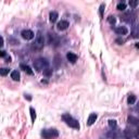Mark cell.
<instances>
[{"label":"cell","instance_id":"cell-1","mask_svg":"<svg viewBox=\"0 0 139 139\" xmlns=\"http://www.w3.org/2000/svg\"><path fill=\"white\" fill-rule=\"evenodd\" d=\"M45 46V38L42 36L41 32H38L35 38V42L32 45V49L33 50H41Z\"/></svg>","mask_w":139,"mask_h":139},{"label":"cell","instance_id":"cell-2","mask_svg":"<svg viewBox=\"0 0 139 139\" xmlns=\"http://www.w3.org/2000/svg\"><path fill=\"white\" fill-rule=\"evenodd\" d=\"M62 118H63V121L66 123L70 127L72 128H75V129H79V123L77 120H75V118H73L70 114H63L62 115Z\"/></svg>","mask_w":139,"mask_h":139},{"label":"cell","instance_id":"cell-3","mask_svg":"<svg viewBox=\"0 0 139 139\" xmlns=\"http://www.w3.org/2000/svg\"><path fill=\"white\" fill-rule=\"evenodd\" d=\"M48 65H49V62L44 58L37 59V60L34 61V67L37 71H42V70L48 68Z\"/></svg>","mask_w":139,"mask_h":139},{"label":"cell","instance_id":"cell-4","mask_svg":"<svg viewBox=\"0 0 139 139\" xmlns=\"http://www.w3.org/2000/svg\"><path fill=\"white\" fill-rule=\"evenodd\" d=\"M41 135H42V137H44V139H53L59 136V133L57 129L51 128V129H44Z\"/></svg>","mask_w":139,"mask_h":139},{"label":"cell","instance_id":"cell-5","mask_svg":"<svg viewBox=\"0 0 139 139\" xmlns=\"http://www.w3.org/2000/svg\"><path fill=\"white\" fill-rule=\"evenodd\" d=\"M121 20H123V21L127 23H130V24H134V22L136 21V15L133 12H126L124 15L121 16Z\"/></svg>","mask_w":139,"mask_h":139},{"label":"cell","instance_id":"cell-6","mask_svg":"<svg viewBox=\"0 0 139 139\" xmlns=\"http://www.w3.org/2000/svg\"><path fill=\"white\" fill-rule=\"evenodd\" d=\"M21 36H22V38L26 39V40H31V39L34 38L35 34L31 31V29H24V31H22Z\"/></svg>","mask_w":139,"mask_h":139},{"label":"cell","instance_id":"cell-7","mask_svg":"<svg viewBox=\"0 0 139 139\" xmlns=\"http://www.w3.org/2000/svg\"><path fill=\"white\" fill-rule=\"evenodd\" d=\"M115 33H116L117 35L124 36V35L128 34V29H127V27H125V26H117V27L115 28Z\"/></svg>","mask_w":139,"mask_h":139},{"label":"cell","instance_id":"cell-8","mask_svg":"<svg viewBox=\"0 0 139 139\" xmlns=\"http://www.w3.org/2000/svg\"><path fill=\"white\" fill-rule=\"evenodd\" d=\"M68 26H70L68 22L65 21V20H62V21H60V22H59L58 24H57V27H58L59 31H64V29H66Z\"/></svg>","mask_w":139,"mask_h":139},{"label":"cell","instance_id":"cell-9","mask_svg":"<svg viewBox=\"0 0 139 139\" xmlns=\"http://www.w3.org/2000/svg\"><path fill=\"white\" fill-rule=\"evenodd\" d=\"M97 117H98V115L96 113H91L90 115H89V117L87 120V125H88V126H91V125L97 121Z\"/></svg>","mask_w":139,"mask_h":139},{"label":"cell","instance_id":"cell-10","mask_svg":"<svg viewBox=\"0 0 139 139\" xmlns=\"http://www.w3.org/2000/svg\"><path fill=\"white\" fill-rule=\"evenodd\" d=\"M124 136H125V138H126V139H133V137L135 136V133L131 129H129V128H125Z\"/></svg>","mask_w":139,"mask_h":139},{"label":"cell","instance_id":"cell-11","mask_svg":"<svg viewBox=\"0 0 139 139\" xmlns=\"http://www.w3.org/2000/svg\"><path fill=\"white\" fill-rule=\"evenodd\" d=\"M66 58L71 63H75V62L77 61V55H76L75 53H73V52H67Z\"/></svg>","mask_w":139,"mask_h":139},{"label":"cell","instance_id":"cell-12","mask_svg":"<svg viewBox=\"0 0 139 139\" xmlns=\"http://www.w3.org/2000/svg\"><path fill=\"white\" fill-rule=\"evenodd\" d=\"M20 67H21V70H23L24 72H26L27 74H29V75H33V71H32V68L28 66V65H26V64H23V63H21L20 64Z\"/></svg>","mask_w":139,"mask_h":139},{"label":"cell","instance_id":"cell-13","mask_svg":"<svg viewBox=\"0 0 139 139\" xmlns=\"http://www.w3.org/2000/svg\"><path fill=\"white\" fill-rule=\"evenodd\" d=\"M58 18H59V14H58V12H55V11H52L50 13V15H49V20H50L51 23H54L58 20Z\"/></svg>","mask_w":139,"mask_h":139},{"label":"cell","instance_id":"cell-14","mask_svg":"<svg viewBox=\"0 0 139 139\" xmlns=\"http://www.w3.org/2000/svg\"><path fill=\"white\" fill-rule=\"evenodd\" d=\"M128 123L139 126V118L135 117V116H128Z\"/></svg>","mask_w":139,"mask_h":139},{"label":"cell","instance_id":"cell-15","mask_svg":"<svg viewBox=\"0 0 139 139\" xmlns=\"http://www.w3.org/2000/svg\"><path fill=\"white\" fill-rule=\"evenodd\" d=\"M131 35H133L134 38H139V28L137 27V25L133 26V32H131Z\"/></svg>","mask_w":139,"mask_h":139},{"label":"cell","instance_id":"cell-16","mask_svg":"<svg viewBox=\"0 0 139 139\" xmlns=\"http://www.w3.org/2000/svg\"><path fill=\"white\" fill-rule=\"evenodd\" d=\"M11 78L15 82H19L20 81V73L18 71H13L11 73Z\"/></svg>","mask_w":139,"mask_h":139},{"label":"cell","instance_id":"cell-17","mask_svg":"<svg viewBox=\"0 0 139 139\" xmlns=\"http://www.w3.org/2000/svg\"><path fill=\"white\" fill-rule=\"evenodd\" d=\"M135 102H136V97H135L134 95L128 96V98H127V103L131 105V104H134Z\"/></svg>","mask_w":139,"mask_h":139},{"label":"cell","instance_id":"cell-18","mask_svg":"<svg viewBox=\"0 0 139 139\" xmlns=\"http://www.w3.org/2000/svg\"><path fill=\"white\" fill-rule=\"evenodd\" d=\"M116 8H117V10H120V11H124V10L126 9V3H125V2H120L117 5Z\"/></svg>","mask_w":139,"mask_h":139},{"label":"cell","instance_id":"cell-19","mask_svg":"<svg viewBox=\"0 0 139 139\" xmlns=\"http://www.w3.org/2000/svg\"><path fill=\"white\" fill-rule=\"evenodd\" d=\"M29 112H31L32 121H33V122H35V120H36V112H35V110H34L33 108H31V109H29Z\"/></svg>","mask_w":139,"mask_h":139},{"label":"cell","instance_id":"cell-20","mask_svg":"<svg viewBox=\"0 0 139 139\" xmlns=\"http://www.w3.org/2000/svg\"><path fill=\"white\" fill-rule=\"evenodd\" d=\"M44 75L47 76V77L51 76L52 75V70L51 68H46V70H44Z\"/></svg>","mask_w":139,"mask_h":139},{"label":"cell","instance_id":"cell-21","mask_svg":"<svg viewBox=\"0 0 139 139\" xmlns=\"http://www.w3.org/2000/svg\"><path fill=\"white\" fill-rule=\"evenodd\" d=\"M116 125H117V123H116V121H115V120H110V121H109V126H110L111 128H115V127H116Z\"/></svg>","mask_w":139,"mask_h":139},{"label":"cell","instance_id":"cell-22","mask_svg":"<svg viewBox=\"0 0 139 139\" xmlns=\"http://www.w3.org/2000/svg\"><path fill=\"white\" fill-rule=\"evenodd\" d=\"M108 22L110 23V24H115V22H116V19H115V16L110 15V16L108 18Z\"/></svg>","mask_w":139,"mask_h":139},{"label":"cell","instance_id":"cell-23","mask_svg":"<svg viewBox=\"0 0 139 139\" xmlns=\"http://www.w3.org/2000/svg\"><path fill=\"white\" fill-rule=\"evenodd\" d=\"M0 74H1L2 76H6L7 74H9V68H7V67H2L1 70H0Z\"/></svg>","mask_w":139,"mask_h":139},{"label":"cell","instance_id":"cell-24","mask_svg":"<svg viewBox=\"0 0 139 139\" xmlns=\"http://www.w3.org/2000/svg\"><path fill=\"white\" fill-rule=\"evenodd\" d=\"M128 5H129L131 8H135V7L138 5V1H135V0H130V1L128 2Z\"/></svg>","mask_w":139,"mask_h":139},{"label":"cell","instance_id":"cell-25","mask_svg":"<svg viewBox=\"0 0 139 139\" xmlns=\"http://www.w3.org/2000/svg\"><path fill=\"white\" fill-rule=\"evenodd\" d=\"M104 8H105V6L102 3V5L100 6V15H101V18H103V11H104Z\"/></svg>","mask_w":139,"mask_h":139},{"label":"cell","instance_id":"cell-26","mask_svg":"<svg viewBox=\"0 0 139 139\" xmlns=\"http://www.w3.org/2000/svg\"><path fill=\"white\" fill-rule=\"evenodd\" d=\"M135 138H136V139H139V126L137 127V129L135 130Z\"/></svg>","mask_w":139,"mask_h":139},{"label":"cell","instance_id":"cell-27","mask_svg":"<svg viewBox=\"0 0 139 139\" xmlns=\"http://www.w3.org/2000/svg\"><path fill=\"white\" fill-rule=\"evenodd\" d=\"M116 42H118V45H123L124 44V39L118 38V39H116Z\"/></svg>","mask_w":139,"mask_h":139},{"label":"cell","instance_id":"cell-28","mask_svg":"<svg viewBox=\"0 0 139 139\" xmlns=\"http://www.w3.org/2000/svg\"><path fill=\"white\" fill-rule=\"evenodd\" d=\"M0 55H1L2 58L6 57V51H5V50H1V51H0Z\"/></svg>","mask_w":139,"mask_h":139},{"label":"cell","instance_id":"cell-29","mask_svg":"<svg viewBox=\"0 0 139 139\" xmlns=\"http://www.w3.org/2000/svg\"><path fill=\"white\" fill-rule=\"evenodd\" d=\"M6 60H7L6 62H11V58H10V57H8V58L6 59Z\"/></svg>","mask_w":139,"mask_h":139},{"label":"cell","instance_id":"cell-30","mask_svg":"<svg viewBox=\"0 0 139 139\" xmlns=\"http://www.w3.org/2000/svg\"><path fill=\"white\" fill-rule=\"evenodd\" d=\"M25 98H27V99H28V100H31V99H32V98H31V97H29V96H28V95H27V96H26V95H25Z\"/></svg>","mask_w":139,"mask_h":139},{"label":"cell","instance_id":"cell-31","mask_svg":"<svg viewBox=\"0 0 139 139\" xmlns=\"http://www.w3.org/2000/svg\"><path fill=\"white\" fill-rule=\"evenodd\" d=\"M136 48H138V49H139V42H137V44H136Z\"/></svg>","mask_w":139,"mask_h":139}]
</instances>
